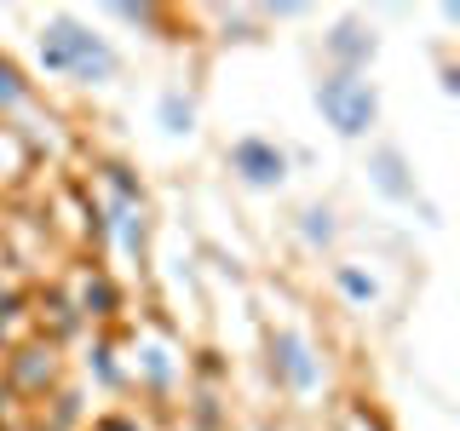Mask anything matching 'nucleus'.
<instances>
[{
    "mask_svg": "<svg viewBox=\"0 0 460 431\" xmlns=\"http://www.w3.org/2000/svg\"><path fill=\"white\" fill-rule=\"evenodd\" d=\"M162 115H167V133H190V104H184L179 92L162 98Z\"/></svg>",
    "mask_w": 460,
    "mask_h": 431,
    "instance_id": "6",
    "label": "nucleus"
},
{
    "mask_svg": "<svg viewBox=\"0 0 460 431\" xmlns=\"http://www.w3.org/2000/svg\"><path fill=\"white\" fill-rule=\"evenodd\" d=\"M230 167H236L248 184H259V190L282 184V172H288L282 150H277V144H265V138H242V144H230Z\"/></svg>",
    "mask_w": 460,
    "mask_h": 431,
    "instance_id": "3",
    "label": "nucleus"
},
{
    "mask_svg": "<svg viewBox=\"0 0 460 431\" xmlns=\"http://www.w3.org/2000/svg\"><path fill=\"white\" fill-rule=\"evenodd\" d=\"M351 35H357V29H340L334 52H340V57H368V52H374V40H351Z\"/></svg>",
    "mask_w": 460,
    "mask_h": 431,
    "instance_id": "7",
    "label": "nucleus"
},
{
    "mask_svg": "<svg viewBox=\"0 0 460 431\" xmlns=\"http://www.w3.org/2000/svg\"><path fill=\"white\" fill-rule=\"evenodd\" d=\"M368 172H374V184H380L385 196L414 201V179H402V155H397V150H380V155L368 162Z\"/></svg>",
    "mask_w": 460,
    "mask_h": 431,
    "instance_id": "5",
    "label": "nucleus"
},
{
    "mask_svg": "<svg viewBox=\"0 0 460 431\" xmlns=\"http://www.w3.org/2000/svg\"><path fill=\"white\" fill-rule=\"evenodd\" d=\"M305 230H311V242H328V236H334V224H328V213H323V207H311V213H305Z\"/></svg>",
    "mask_w": 460,
    "mask_h": 431,
    "instance_id": "8",
    "label": "nucleus"
},
{
    "mask_svg": "<svg viewBox=\"0 0 460 431\" xmlns=\"http://www.w3.org/2000/svg\"><path fill=\"white\" fill-rule=\"evenodd\" d=\"M270 351H277V368H282V380L294 385V391H311V385H316V363L305 356V345H299L294 334H277V345H270Z\"/></svg>",
    "mask_w": 460,
    "mask_h": 431,
    "instance_id": "4",
    "label": "nucleus"
},
{
    "mask_svg": "<svg viewBox=\"0 0 460 431\" xmlns=\"http://www.w3.org/2000/svg\"><path fill=\"white\" fill-rule=\"evenodd\" d=\"M316 110L334 121V133L345 138H363L368 127H374V86L368 81H357L351 69H340V75H328V81H316Z\"/></svg>",
    "mask_w": 460,
    "mask_h": 431,
    "instance_id": "2",
    "label": "nucleus"
},
{
    "mask_svg": "<svg viewBox=\"0 0 460 431\" xmlns=\"http://www.w3.org/2000/svg\"><path fill=\"white\" fill-rule=\"evenodd\" d=\"M40 64L58 69V75H81V81H93V75H110L115 57H110L104 40H93L86 29H75V23H52L47 35H40Z\"/></svg>",
    "mask_w": 460,
    "mask_h": 431,
    "instance_id": "1",
    "label": "nucleus"
}]
</instances>
